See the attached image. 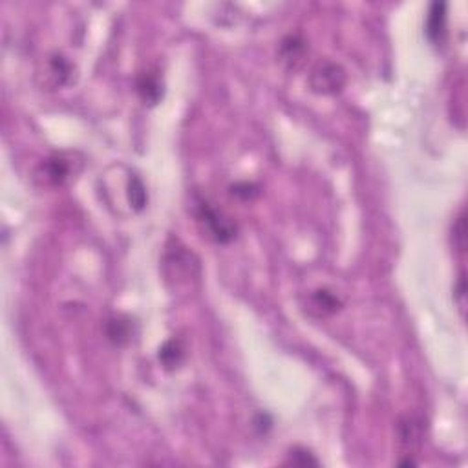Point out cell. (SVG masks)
I'll list each match as a JSON object with an SVG mask.
<instances>
[{"label":"cell","mask_w":468,"mask_h":468,"mask_svg":"<svg viewBox=\"0 0 468 468\" xmlns=\"http://www.w3.org/2000/svg\"><path fill=\"white\" fill-rule=\"evenodd\" d=\"M198 221L203 226V230L211 236L214 242L227 243L236 236V223L226 216L223 212L218 211L207 202L198 203V211H196Z\"/></svg>","instance_id":"1"},{"label":"cell","mask_w":468,"mask_h":468,"mask_svg":"<svg viewBox=\"0 0 468 468\" xmlns=\"http://www.w3.org/2000/svg\"><path fill=\"white\" fill-rule=\"evenodd\" d=\"M346 85V72L340 64L333 61H320L316 66L311 70L309 86L315 94L331 95L338 94Z\"/></svg>","instance_id":"2"},{"label":"cell","mask_w":468,"mask_h":468,"mask_svg":"<svg viewBox=\"0 0 468 468\" xmlns=\"http://www.w3.org/2000/svg\"><path fill=\"white\" fill-rule=\"evenodd\" d=\"M72 174V163L64 154H55L41 163L37 168V178L42 181L46 187H58L70 178Z\"/></svg>","instance_id":"3"},{"label":"cell","mask_w":468,"mask_h":468,"mask_svg":"<svg viewBox=\"0 0 468 468\" xmlns=\"http://www.w3.org/2000/svg\"><path fill=\"white\" fill-rule=\"evenodd\" d=\"M306 54V41H304L300 35L285 37L282 44H280V58H282V63L288 64L292 70H297V68H300L302 64H304Z\"/></svg>","instance_id":"4"},{"label":"cell","mask_w":468,"mask_h":468,"mask_svg":"<svg viewBox=\"0 0 468 468\" xmlns=\"http://www.w3.org/2000/svg\"><path fill=\"white\" fill-rule=\"evenodd\" d=\"M426 35L433 44H441L446 35V4L433 2L428 9L426 17Z\"/></svg>","instance_id":"5"},{"label":"cell","mask_w":468,"mask_h":468,"mask_svg":"<svg viewBox=\"0 0 468 468\" xmlns=\"http://www.w3.org/2000/svg\"><path fill=\"white\" fill-rule=\"evenodd\" d=\"M72 75V64L68 63L63 55L55 54L54 57L48 58V66H46V82H50L54 88L63 86L68 82Z\"/></svg>","instance_id":"6"},{"label":"cell","mask_w":468,"mask_h":468,"mask_svg":"<svg viewBox=\"0 0 468 468\" xmlns=\"http://www.w3.org/2000/svg\"><path fill=\"white\" fill-rule=\"evenodd\" d=\"M106 329V337H109L110 343H113L116 346H125V344L130 343L132 338V324L130 320L125 319V316H113L106 322L104 326Z\"/></svg>","instance_id":"7"},{"label":"cell","mask_w":468,"mask_h":468,"mask_svg":"<svg viewBox=\"0 0 468 468\" xmlns=\"http://www.w3.org/2000/svg\"><path fill=\"white\" fill-rule=\"evenodd\" d=\"M137 92H140L144 104H150V106L158 104L163 97V85L159 77H156L154 73H143L137 81Z\"/></svg>","instance_id":"8"},{"label":"cell","mask_w":468,"mask_h":468,"mask_svg":"<svg viewBox=\"0 0 468 468\" xmlns=\"http://www.w3.org/2000/svg\"><path fill=\"white\" fill-rule=\"evenodd\" d=\"M185 357V347L181 344V340L178 338H171L167 343L159 347V360L161 364L167 369H174L183 362Z\"/></svg>","instance_id":"9"},{"label":"cell","mask_w":468,"mask_h":468,"mask_svg":"<svg viewBox=\"0 0 468 468\" xmlns=\"http://www.w3.org/2000/svg\"><path fill=\"white\" fill-rule=\"evenodd\" d=\"M340 300L335 297L333 292H329L328 289H319V291L313 292L311 297V309L319 311V315H333L340 309Z\"/></svg>","instance_id":"10"},{"label":"cell","mask_w":468,"mask_h":468,"mask_svg":"<svg viewBox=\"0 0 468 468\" xmlns=\"http://www.w3.org/2000/svg\"><path fill=\"white\" fill-rule=\"evenodd\" d=\"M147 199H149V196H147L143 181L137 176H132L130 181H128V202H130V205L135 211H141L147 205Z\"/></svg>","instance_id":"11"},{"label":"cell","mask_w":468,"mask_h":468,"mask_svg":"<svg viewBox=\"0 0 468 468\" xmlns=\"http://www.w3.org/2000/svg\"><path fill=\"white\" fill-rule=\"evenodd\" d=\"M399 436H401V443L402 445H415V443H419V424L415 423L414 419H405V421H401V424H399Z\"/></svg>","instance_id":"12"},{"label":"cell","mask_w":468,"mask_h":468,"mask_svg":"<svg viewBox=\"0 0 468 468\" xmlns=\"http://www.w3.org/2000/svg\"><path fill=\"white\" fill-rule=\"evenodd\" d=\"M289 457H291L289 463L297 464V467H309V464L316 467V464H319V461H316L315 457H313V454H311L309 450H306V448H295V450H291Z\"/></svg>","instance_id":"13"},{"label":"cell","mask_w":468,"mask_h":468,"mask_svg":"<svg viewBox=\"0 0 468 468\" xmlns=\"http://www.w3.org/2000/svg\"><path fill=\"white\" fill-rule=\"evenodd\" d=\"M230 194L240 199H252L258 194V187L254 183H236L230 187Z\"/></svg>","instance_id":"14"},{"label":"cell","mask_w":468,"mask_h":468,"mask_svg":"<svg viewBox=\"0 0 468 468\" xmlns=\"http://www.w3.org/2000/svg\"><path fill=\"white\" fill-rule=\"evenodd\" d=\"M455 238H457V247L460 251H464V216H460L457 220V229H455Z\"/></svg>","instance_id":"15"},{"label":"cell","mask_w":468,"mask_h":468,"mask_svg":"<svg viewBox=\"0 0 468 468\" xmlns=\"http://www.w3.org/2000/svg\"><path fill=\"white\" fill-rule=\"evenodd\" d=\"M455 297H457V302H460L461 311H464V276H460V282H457V292H455Z\"/></svg>","instance_id":"16"}]
</instances>
